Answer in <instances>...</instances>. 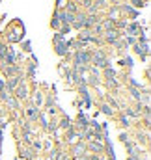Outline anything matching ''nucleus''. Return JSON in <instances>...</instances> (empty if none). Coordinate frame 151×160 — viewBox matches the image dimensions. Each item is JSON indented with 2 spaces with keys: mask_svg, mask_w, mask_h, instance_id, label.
I'll list each match as a JSON object with an SVG mask.
<instances>
[{
  "mask_svg": "<svg viewBox=\"0 0 151 160\" xmlns=\"http://www.w3.org/2000/svg\"><path fill=\"white\" fill-rule=\"evenodd\" d=\"M125 43H129V45H136V38H133V36H127V38H125Z\"/></svg>",
  "mask_w": 151,
  "mask_h": 160,
  "instance_id": "24",
  "label": "nucleus"
},
{
  "mask_svg": "<svg viewBox=\"0 0 151 160\" xmlns=\"http://www.w3.org/2000/svg\"><path fill=\"white\" fill-rule=\"evenodd\" d=\"M105 77H107V80L116 78V71H114V69H110V65H108V67H105Z\"/></svg>",
  "mask_w": 151,
  "mask_h": 160,
  "instance_id": "18",
  "label": "nucleus"
},
{
  "mask_svg": "<svg viewBox=\"0 0 151 160\" xmlns=\"http://www.w3.org/2000/svg\"><path fill=\"white\" fill-rule=\"evenodd\" d=\"M119 125H121V127H129V125H131L125 114H123V116H119Z\"/></svg>",
  "mask_w": 151,
  "mask_h": 160,
  "instance_id": "19",
  "label": "nucleus"
},
{
  "mask_svg": "<svg viewBox=\"0 0 151 160\" xmlns=\"http://www.w3.org/2000/svg\"><path fill=\"white\" fill-rule=\"evenodd\" d=\"M140 160H148V158H140Z\"/></svg>",
  "mask_w": 151,
  "mask_h": 160,
  "instance_id": "30",
  "label": "nucleus"
},
{
  "mask_svg": "<svg viewBox=\"0 0 151 160\" xmlns=\"http://www.w3.org/2000/svg\"><path fill=\"white\" fill-rule=\"evenodd\" d=\"M90 160H101V158H99V157H95V155H93V157H90Z\"/></svg>",
  "mask_w": 151,
  "mask_h": 160,
  "instance_id": "28",
  "label": "nucleus"
},
{
  "mask_svg": "<svg viewBox=\"0 0 151 160\" xmlns=\"http://www.w3.org/2000/svg\"><path fill=\"white\" fill-rule=\"evenodd\" d=\"M50 24H52V28H60V26H62V24H60V21H58V15H54V17H52V22H50Z\"/></svg>",
  "mask_w": 151,
  "mask_h": 160,
  "instance_id": "20",
  "label": "nucleus"
},
{
  "mask_svg": "<svg viewBox=\"0 0 151 160\" xmlns=\"http://www.w3.org/2000/svg\"><path fill=\"white\" fill-rule=\"evenodd\" d=\"M2 89H6V78L4 77H0V91Z\"/></svg>",
  "mask_w": 151,
  "mask_h": 160,
  "instance_id": "25",
  "label": "nucleus"
},
{
  "mask_svg": "<svg viewBox=\"0 0 151 160\" xmlns=\"http://www.w3.org/2000/svg\"><path fill=\"white\" fill-rule=\"evenodd\" d=\"M73 28H76L78 32L80 30H90V24H88V15H84V13H76L75 15V21H73V24H71Z\"/></svg>",
  "mask_w": 151,
  "mask_h": 160,
  "instance_id": "4",
  "label": "nucleus"
},
{
  "mask_svg": "<svg viewBox=\"0 0 151 160\" xmlns=\"http://www.w3.org/2000/svg\"><path fill=\"white\" fill-rule=\"evenodd\" d=\"M103 38H105V41H107V43H112V45H114L116 41L121 38V34H119V30H116V28H114V30L105 32V34H103Z\"/></svg>",
  "mask_w": 151,
  "mask_h": 160,
  "instance_id": "10",
  "label": "nucleus"
},
{
  "mask_svg": "<svg viewBox=\"0 0 151 160\" xmlns=\"http://www.w3.org/2000/svg\"><path fill=\"white\" fill-rule=\"evenodd\" d=\"M73 127V123H71V119L65 116V118H62V119L58 121V128H62V130H69Z\"/></svg>",
  "mask_w": 151,
  "mask_h": 160,
  "instance_id": "14",
  "label": "nucleus"
},
{
  "mask_svg": "<svg viewBox=\"0 0 151 160\" xmlns=\"http://www.w3.org/2000/svg\"><path fill=\"white\" fill-rule=\"evenodd\" d=\"M101 112H103L105 116H114V108L110 106V104H107V102L101 104Z\"/></svg>",
  "mask_w": 151,
  "mask_h": 160,
  "instance_id": "17",
  "label": "nucleus"
},
{
  "mask_svg": "<svg viewBox=\"0 0 151 160\" xmlns=\"http://www.w3.org/2000/svg\"><path fill=\"white\" fill-rule=\"evenodd\" d=\"M24 80V77L23 75H19V77H9V78H6V89H9L11 93H13V89L21 84Z\"/></svg>",
  "mask_w": 151,
  "mask_h": 160,
  "instance_id": "9",
  "label": "nucleus"
},
{
  "mask_svg": "<svg viewBox=\"0 0 151 160\" xmlns=\"http://www.w3.org/2000/svg\"><path fill=\"white\" fill-rule=\"evenodd\" d=\"M54 52L58 56H67V52H69V43H67V39L54 43Z\"/></svg>",
  "mask_w": 151,
  "mask_h": 160,
  "instance_id": "7",
  "label": "nucleus"
},
{
  "mask_svg": "<svg viewBox=\"0 0 151 160\" xmlns=\"http://www.w3.org/2000/svg\"><path fill=\"white\" fill-rule=\"evenodd\" d=\"M24 114H26V118H28V121L30 123H38V119H39V108H36L34 104H30L26 110H24Z\"/></svg>",
  "mask_w": 151,
  "mask_h": 160,
  "instance_id": "8",
  "label": "nucleus"
},
{
  "mask_svg": "<svg viewBox=\"0 0 151 160\" xmlns=\"http://www.w3.org/2000/svg\"><path fill=\"white\" fill-rule=\"evenodd\" d=\"M119 140H121V142H123V143H125V142H127V140H129V136H127V134H125V132H121V134H119Z\"/></svg>",
  "mask_w": 151,
  "mask_h": 160,
  "instance_id": "26",
  "label": "nucleus"
},
{
  "mask_svg": "<svg viewBox=\"0 0 151 160\" xmlns=\"http://www.w3.org/2000/svg\"><path fill=\"white\" fill-rule=\"evenodd\" d=\"M127 160H140V158H136V157H129Z\"/></svg>",
  "mask_w": 151,
  "mask_h": 160,
  "instance_id": "29",
  "label": "nucleus"
},
{
  "mask_svg": "<svg viewBox=\"0 0 151 160\" xmlns=\"http://www.w3.org/2000/svg\"><path fill=\"white\" fill-rule=\"evenodd\" d=\"M0 71H2V69H0Z\"/></svg>",
  "mask_w": 151,
  "mask_h": 160,
  "instance_id": "31",
  "label": "nucleus"
},
{
  "mask_svg": "<svg viewBox=\"0 0 151 160\" xmlns=\"http://www.w3.org/2000/svg\"><path fill=\"white\" fill-rule=\"evenodd\" d=\"M86 151H91L95 157H99V155L105 153V143H101V142H97V140H90V142L86 143Z\"/></svg>",
  "mask_w": 151,
  "mask_h": 160,
  "instance_id": "5",
  "label": "nucleus"
},
{
  "mask_svg": "<svg viewBox=\"0 0 151 160\" xmlns=\"http://www.w3.org/2000/svg\"><path fill=\"white\" fill-rule=\"evenodd\" d=\"M91 65H93L95 69H105V67H108V58H107L105 50L97 48V50L91 54Z\"/></svg>",
  "mask_w": 151,
  "mask_h": 160,
  "instance_id": "2",
  "label": "nucleus"
},
{
  "mask_svg": "<svg viewBox=\"0 0 151 160\" xmlns=\"http://www.w3.org/2000/svg\"><path fill=\"white\" fill-rule=\"evenodd\" d=\"M4 75L9 78V77H19V75H23V67H21V63H17V65H6L4 69Z\"/></svg>",
  "mask_w": 151,
  "mask_h": 160,
  "instance_id": "6",
  "label": "nucleus"
},
{
  "mask_svg": "<svg viewBox=\"0 0 151 160\" xmlns=\"http://www.w3.org/2000/svg\"><path fill=\"white\" fill-rule=\"evenodd\" d=\"M23 50H24V52H32V45H30V41H24V43H23Z\"/></svg>",
  "mask_w": 151,
  "mask_h": 160,
  "instance_id": "21",
  "label": "nucleus"
},
{
  "mask_svg": "<svg viewBox=\"0 0 151 160\" xmlns=\"http://www.w3.org/2000/svg\"><path fill=\"white\" fill-rule=\"evenodd\" d=\"M17 101H28L30 99V89H28V84H26V80H23L15 89H13V93H11Z\"/></svg>",
  "mask_w": 151,
  "mask_h": 160,
  "instance_id": "3",
  "label": "nucleus"
},
{
  "mask_svg": "<svg viewBox=\"0 0 151 160\" xmlns=\"http://www.w3.org/2000/svg\"><path fill=\"white\" fill-rule=\"evenodd\" d=\"M125 116H131V118H140V116H138L133 108H127V110H125Z\"/></svg>",
  "mask_w": 151,
  "mask_h": 160,
  "instance_id": "22",
  "label": "nucleus"
},
{
  "mask_svg": "<svg viewBox=\"0 0 151 160\" xmlns=\"http://www.w3.org/2000/svg\"><path fill=\"white\" fill-rule=\"evenodd\" d=\"M136 142H138V143H149V132H144V134L138 132V134H136Z\"/></svg>",
  "mask_w": 151,
  "mask_h": 160,
  "instance_id": "16",
  "label": "nucleus"
},
{
  "mask_svg": "<svg viewBox=\"0 0 151 160\" xmlns=\"http://www.w3.org/2000/svg\"><path fill=\"white\" fill-rule=\"evenodd\" d=\"M134 6H136V8H144V6H146V4H144V2H142V0H134Z\"/></svg>",
  "mask_w": 151,
  "mask_h": 160,
  "instance_id": "27",
  "label": "nucleus"
},
{
  "mask_svg": "<svg viewBox=\"0 0 151 160\" xmlns=\"http://www.w3.org/2000/svg\"><path fill=\"white\" fill-rule=\"evenodd\" d=\"M32 99H34V106H36V108H41V106L45 104L43 93H41L39 89H34V91H32Z\"/></svg>",
  "mask_w": 151,
  "mask_h": 160,
  "instance_id": "11",
  "label": "nucleus"
},
{
  "mask_svg": "<svg viewBox=\"0 0 151 160\" xmlns=\"http://www.w3.org/2000/svg\"><path fill=\"white\" fill-rule=\"evenodd\" d=\"M127 32H129L133 38H134V36H140V34H142V26L136 24V22H134V24H129V26H127Z\"/></svg>",
  "mask_w": 151,
  "mask_h": 160,
  "instance_id": "13",
  "label": "nucleus"
},
{
  "mask_svg": "<svg viewBox=\"0 0 151 160\" xmlns=\"http://www.w3.org/2000/svg\"><path fill=\"white\" fill-rule=\"evenodd\" d=\"M21 158H24V160H36V153H34L32 149H28V147H23V149H21Z\"/></svg>",
  "mask_w": 151,
  "mask_h": 160,
  "instance_id": "12",
  "label": "nucleus"
},
{
  "mask_svg": "<svg viewBox=\"0 0 151 160\" xmlns=\"http://www.w3.org/2000/svg\"><path fill=\"white\" fill-rule=\"evenodd\" d=\"M91 65V52L88 48H80L73 54V67H90Z\"/></svg>",
  "mask_w": 151,
  "mask_h": 160,
  "instance_id": "1",
  "label": "nucleus"
},
{
  "mask_svg": "<svg viewBox=\"0 0 151 160\" xmlns=\"http://www.w3.org/2000/svg\"><path fill=\"white\" fill-rule=\"evenodd\" d=\"M4 102H6V104H8V106L11 108V110H19V101H17V99H15L13 95H9V97H8V99L4 101Z\"/></svg>",
  "mask_w": 151,
  "mask_h": 160,
  "instance_id": "15",
  "label": "nucleus"
},
{
  "mask_svg": "<svg viewBox=\"0 0 151 160\" xmlns=\"http://www.w3.org/2000/svg\"><path fill=\"white\" fill-rule=\"evenodd\" d=\"M64 39H65V38H64V36L58 32V34H54V38H52V43H58V41H64Z\"/></svg>",
  "mask_w": 151,
  "mask_h": 160,
  "instance_id": "23",
  "label": "nucleus"
}]
</instances>
